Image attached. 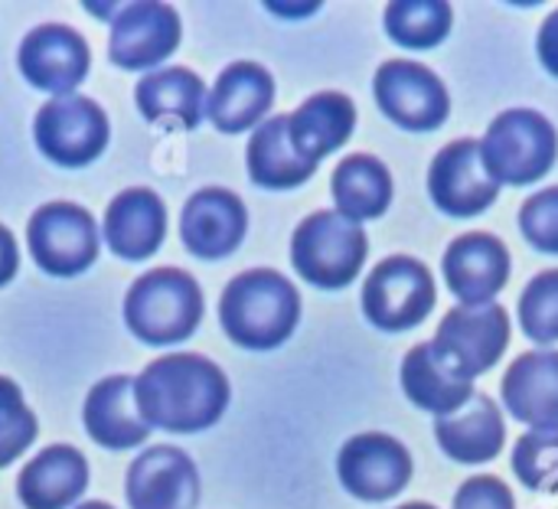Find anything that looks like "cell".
Returning a JSON list of instances; mask_svg holds the SVG:
<instances>
[{
  "label": "cell",
  "mask_w": 558,
  "mask_h": 509,
  "mask_svg": "<svg viewBox=\"0 0 558 509\" xmlns=\"http://www.w3.org/2000/svg\"><path fill=\"white\" fill-rule=\"evenodd\" d=\"M445 278L461 304H490L510 281V252L490 232H468L448 245Z\"/></svg>",
  "instance_id": "17"
},
{
  "label": "cell",
  "mask_w": 558,
  "mask_h": 509,
  "mask_svg": "<svg viewBox=\"0 0 558 509\" xmlns=\"http://www.w3.org/2000/svg\"><path fill=\"white\" fill-rule=\"evenodd\" d=\"M507 412L530 428H558V353H523L504 376Z\"/></svg>",
  "instance_id": "22"
},
{
  "label": "cell",
  "mask_w": 558,
  "mask_h": 509,
  "mask_svg": "<svg viewBox=\"0 0 558 509\" xmlns=\"http://www.w3.org/2000/svg\"><path fill=\"white\" fill-rule=\"evenodd\" d=\"M454 23L445 0H396L386 7V33L409 49H432L448 39Z\"/></svg>",
  "instance_id": "29"
},
{
  "label": "cell",
  "mask_w": 558,
  "mask_h": 509,
  "mask_svg": "<svg viewBox=\"0 0 558 509\" xmlns=\"http://www.w3.org/2000/svg\"><path fill=\"white\" fill-rule=\"evenodd\" d=\"M180 36H183V26L170 3L137 0V3L121 7V13L111 20L108 59L128 72L157 69L177 52Z\"/></svg>",
  "instance_id": "13"
},
{
  "label": "cell",
  "mask_w": 558,
  "mask_h": 509,
  "mask_svg": "<svg viewBox=\"0 0 558 509\" xmlns=\"http://www.w3.org/2000/svg\"><path fill=\"white\" fill-rule=\"evenodd\" d=\"M520 229L536 252L558 255V186H549L523 203Z\"/></svg>",
  "instance_id": "33"
},
{
  "label": "cell",
  "mask_w": 558,
  "mask_h": 509,
  "mask_svg": "<svg viewBox=\"0 0 558 509\" xmlns=\"http://www.w3.org/2000/svg\"><path fill=\"white\" fill-rule=\"evenodd\" d=\"M298 320L301 294L284 275L271 268L235 275L219 298V324L226 337L252 353H268L288 343L298 330Z\"/></svg>",
  "instance_id": "2"
},
{
  "label": "cell",
  "mask_w": 558,
  "mask_h": 509,
  "mask_svg": "<svg viewBox=\"0 0 558 509\" xmlns=\"http://www.w3.org/2000/svg\"><path fill=\"white\" fill-rule=\"evenodd\" d=\"M520 324L533 343L558 340V268L536 275L520 298Z\"/></svg>",
  "instance_id": "31"
},
{
  "label": "cell",
  "mask_w": 558,
  "mask_h": 509,
  "mask_svg": "<svg viewBox=\"0 0 558 509\" xmlns=\"http://www.w3.org/2000/svg\"><path fill=\"white\" fill-rule=\"evenodd\" d=\"M82 422L88 438L105 451H128L147 441L150 425L144 422L134 402V379L131 376H108L92 386L85 396Z\"/></svg>",
  "instance_id": "20"
},
{
  "label": "cell",
  "mask_w": 558,
  "mask_h": 509,
  "mask_svg": "<svg viewBox=\"0 0 558 509\" xmlns=\"http://www.w3.org/2000/svg\"><path fill=\"white\" fill-rule=\"evenodd\" d=\"M330 193H333L337 213H343L347 219L353 222L379 219L392 203V173L373 154H350L333 170Z\"/></svg>",
  "instance_id": "28"
},
{
  "label": "cell",
  "mask_w": 558,
  "mask_h": 509,
  "mask_svg": "<svg viewBox=\"0 0 558 509\" xmlns=\"http://www.w3.org/2000/svg\"><path fill=\"white\" fill-rule=\"evenodd\" d=\"M435 307L432 271L409 255L379 262L363 284V314L376 330L402 334L418 327Z\"/></svg>",
  "instance_id": "8"
},
{
  "label": "cell",
  "mask_w": 558,
  "mask_h": 509,
  "mask_svg": "<svg viewBox=\"0 0 558 509\" xmlns=\"http://www.w3.org/2000/svg\"><path fill=\"white\" fill-rule=\"evenodd\" d=\"M36 441V415L16 383L0 376V468H10Z\"/></svg>",
  "instance_id": "32"
},
{
  "label": "cell",
  "mask_w": 558,
  "mask_h": 509,
  "mask_svg": "<svg viewBox=\"0 0 558 509\" xmlns=\"http://www.w3.org/2000/svg\"><path fill=\"white\" fill-rule=\"evenodd\" d=\"M435 438L441 451L458 464H484L504 451L507 425L490 396H474L451 415L435 419Z\"/></svg>",
  "instance_id": "24"
},
{
  "label": "cell",
  "mask_w": 558,
  "mask_h": 509,
  "mask_svg": "<svg viewBox=\"0 0 558 509\" xmlns=\"http://www.w3.org/2000/svg\"><path fill=\"white\" fill-rule=\"evenodd\" d=\"M248 232L245 203L222 186L196 190L180 213V242L196 258H226L232 255Z\"/></svg>",
  "instance_id": "16"
},
{
  "label": "cell",
  "mask_w": 558,
  "mask_h": 509,
  "mask_svg": "<svg viewBox=\"0 0 558 509\" xmlns=\"http://www.w3.org/2000/svg\"><path fill=\"white\" fill-rule=\"evenodd\" d=\"M226 373L199 353L157 356L134 379V402L150 428L196 435L213 428L229 409Z\"/></svg>",
  "instance_id": "1"
},
{
  "label": "cell",
  "mask_w": 558,
  "mask_h": 509,
  "mask_svg": "<svg viewBox=\"0 0 558 509\" xmlns=\"http://www.w3.org/2000/svg\"><path fill=\"white\" fill-rule=\"evenodd\" d=\"M513 474L539 494H558V428H530L513 448Z\"/></svg>",
  "instance_id": "30"
},
{
  "label": "cell",
  "mask_w": 558,
  "mask_h": 509,
  "mask_svg": "<svg viewBox=\"0 0 558 509\" xmlns=\"http://www.w3.org/2000/svg\"><path fill=\"white\" fill-rule=\"evenodd\" d=\"M88 487V461L72 445L43 448L16 477V497L26 509H69Z\"/></svg>",
  "instance_id": "21"
},
{
  "label": "cell",
  "mask_w": 558,
  "mask_h": 509,
  "mask_svg": "<svg viewBox=\"0 0 558 509\" xmlns=\"http://www.w3.org/2000/svg\"><path fill=\"white\" fill-rule=\"evenodd\" d=\"M373 95L379 111L405 131H438L451 114V95L445 82L422 62H383L373 78Z\"/></svg>",
  "instance_id": "10"
},
{
  "label": "cell",
  "mask_w": 558,
  "mask_h": 509,
  "mask_svg": "<svg viewBox=\"0 0 558 509\" xmlns=\"http://www.w3.org/2000/svg\"><path fill=\"white\" fill-rule=\"evenodd\" d=\"M124 494L131 509H196L199 471L186 451L173 445H157L131 461Z\"/></svg>",
  "instance_id": "15"
},
{
  "label": "cell",
  "mask_w": 558,
  "mask_h": 509,
  "mask_svg": "<svg viewBox=\"0 0 558 509\" xmlns=\"http://www.w3.org/2000/svg\"><path fill=\"white\" fill-rule=\"evenodd\" d=\"M75 509H114L111 504H101V500H92V504H82V507Z\"/></svg>",
  "instance_id": "37"
},
{
  "label": "cell",
  "mask_w": 558,
  "mask_h": 509,
  "mask_svg": "<svg viewBox=\"0 0 558 509\" xmlns=\"http://www.w3.org/2000/svg\"><path fill=\"white\" fill-rule=\"evenodd\" d=\"M134 101H137V111L150 124H177L183 131H193L206 118L209 92H206V82L193 69L167 65V69L147 72L137 82Z\"/></svg>",
  "instance_id": "23"
},
{
  "label": "cell",
  "mask_w": 558,
  "mask_h": 509,
  "mask_svg": "<svg viewBox=\"0 0 558 509\" xmlns=\"http://www.w3.org/2000/svg\"><path fill=\"white\" fill-rule=\"evenodd\" d=\"M98 242L95 216L62 199L39 206L26 226L29 255L49 278H75L88 271L98 258Z\"/></svg>",
  "instance_id": "7"
},
{
  "label": "cell",
  "mask_w": 558,
  "mask_h": 509,
  "mask_svg": "<svg viewBox=\"0 0 558 509\" xmlns=\"http://www.w3.org/2000/svg\"><path fill=\"white\" fill-rule=\"evenodd\" d=\"M536 52H539V62L546 65V72H553L558 78V10L546 16L539 39H536Z\"/></svg>",
  "instance_id": "35"
},
{
  "label": "cell",
  "mask_w": 558,
  "mask_h": 509,
  "mask_svg": "<svg viewBox=\"0 0 558 509\" xmlns=\"http://www.w3.org/2000/svg\"><path fill=\"white\" fill-rule=\"evenodd\" d=\"M275 101V78L258 62H232L219 72L206 114L216 131L222 134H242L248 128H258Z\"/></svg>",
  "instance_id": "18"
},
{
  "label": "cell",
  "mask_w": 558,
  "mask_h": 509,
  "mask_svg": "<svg viewBox=\"0 0 558 509\" xmlns=\"http://www.w3.org/2000/svg\"><path fill=\"white\" fill-rule=\"evenodd\" d=\"M399 509H435L432 504H402Z\"/></svg>",
  "instance_id": "38"
},
{
  "label": "cell",
  "mask_w": 558,
  "mask_h": 509,
  "mask_svg": "<svg viewBox=\"0 0 558 509\" xmlns=\"http://www.w3.org/2000/svg\"><path fill=\"white\" fill-rule=\"evenodd\" d=\"M108 249L124 262H144L150 258L167 235V206L163 199L147 186H131L118 193L101 222Z\"/></svg>",
  "instance_id": "19"
},
{
  "label": "cell",
  "mask_w": 558,
  "mask_h": 509,
  "mask_svg": "<svg viewBox=\"0 0 558 509\" xmlns=\"http://www.w3.org/2000/svg\"><path fill=\"white\" fill-rule=\"evenodd\" d=\"M337 474L347 494L363 504H386L412 481V455L402 441L383 432L353 435L337 458Z\"/></svg>",
  "instance_id": "11"
},
{
  "label": "cell",
  "mask_w": 558,
  "mask_h": 509,
  "mask_svg": "<svg viewBox=\"0 0 558 509\" xmlns=\"http://www.w3.org/2000/svg\"><path fill=\"white\" fill-rule=\"evenodd\" d=\"M454 509H517V500L500 477L481 474V477H471L458 487Z\"/></svg>",
  "instance_id": "34"
},
{
  "label": "cell",
  "mask_w": 558,
  "mask_h": 509,
  "mask_svg": "<svg viewBox=\"0 0 558 509\" xmlns=\"http://www.w3.org/2000/svg\"><path fill=\"white\" fill-rule=\"evenodd\" d=\"M369 255V239L360 222L347 219L337 209L311 213L291 235V265L294 271L324 291L347 288Z\"/></svg>",
  "instance_id": "4"
},
{
  "label": "cell",
  "mask_w": 558,
  "mask_h": 509,
  "mask_svg": "<svg viewBox=\"0 0 558 509\" xmlns=\"http://www.w3.org/2000/svg\"><path fill=\"white\" fill-rule=\"evenodd\" d=\"M356 131V105L343 92H317L288 114L291 144L314 163L343 147Z\"/></svg>",
  "instance_id": "25"
},
{
  "label": "cell",
  "mask_w": 558,
  "mask_h": 509,
  "mask_svg": "<svg viewBox=\"0 0 558 509\" xmlns=\"http://www.w3.org/2000/svg\"><path fill=\"white\" fill-rule=\"evenodd\" d=\"M428 193L445 216L471 219L487 213L500 196V183L484 167L481 141L461 137L441 147L428 170Z\"/></svg>",
  "instance_id": "12"
},
{
  "label": "cell",
  "mask_w": 558,
  "mask_h": 509,
  "mask_svg": "<svg viewBox=\"0 0 558 509\" xmlns=\"http://www.w3.org/2000/svg\"><path fill=\"white\" fill-rule=\"evenodd\" d=\"M33 137L39 154L65 170H78L95 163L111 137L108 114L98 101L85 95H62L39 108Z\"/></svg>",
  "instance_id": "6"
},
{
  "label": "cell",
  "mask_w": 558,
  "mask_h": 509,
  "mask_svg": "<svg viewBox=\"0 0 558 509\" xmlns=\"http://www.w3.org/2000/svg\"><path fill=\"white\" fill-rule=\"evenodd\" d=\"M487 173L504 186H526L543 180L558 157L553 121L533 108H510L497 114L481 141Z\"/></svg>",
  "instance_id": "5"
},
{
  "label": "cell",
  "mask_w": 558,
  "mask_h": 509,
  "mask_svg": "<svg viewBox=\"0 0 558 509\" xmlns=\"http://www.w3.org/2000/svg\"><path fill=\"white\" fill-rule=\"evenodd\" d=\"M203 320V291L183 268H154L141 275L124 298V324L147 347H173L196 334Z\"/></svg>",
  "instance_id": "3"
},
{
  "label": "cell",
  "mask_w": 558,
  "mask_h": 509,
  "mask_svg": "<svg viewBox=\"0 0 558 509\" xmlns=\"http://www.w3.org/2000/svg\"><path fill=\"white\" fill-rule=\"evenodd\" d=\"M399 379H402L405 399L422 412H435L438 419L458 412L461 405L474 399V383L458 376L451 366H445L438 353L432 350V343H418L409 350V356L402 360Z\"/></svg>",
  "instance_id": "27"
},
{
  "label": "cell",
  "mask_w": 558,
  "mask_h": 509,
  "mask_svg": "<svg viewBox=\"0 0 558 509\" xmlns=\"http://www.w3.org/2000/svg\"><path fill=\"white\" fill-rule=\"evenodd\" d=\"M510 347V317L500 304H458L445 314L432 350L458 376L474 379L500 363Z\"/></svg>",
  "instance_id": "9"
},
{
  "label": "cell",
  "mask_w": 558,
  "mask_h": 509,
  "mask_svg": "<svg viewBox=\"0 0 558 509\" xmlns=\"http://www.w3.org/2000/svg\"><path fill=\"white\" fill-rule=\"evenodd\" d=\"M248 177L262 190H294L317 173V163L307 160L288 134V114H271L262 121L245 150Z\"/></svg>",
  "instance_id": "26"
},
{
  "label": "cell",
  "mask_w": 558,
  "mask_h": 509,
  "mask_svg": "<svg viewBox=\"0 0 558 509\" xmlns=\"http://www.w3.org/2000/svg\"><path fill=\"white\" fill-rule=\"evenodd\" d=\"M20 268V252H16V239L7 226H0V288L16 275Z\"/></svg>",
  "instance_id": "36"
},
{
  "label": "cell",
  "mask_w": 558,
  "mask_h": 509,
  "mask_svg": "<svg viewBox=\"0 0 558 509\" xmlns=\"http://www.w3.org/2000/svg\"><path fill=\"white\" fill-rule=\"evenodd\" d=\"M88 62H92L88 43L82 39V33H75L65 23H43L29 29L16 49L20 75L33 88L49 92L56 98L72 95L85 82Z\"/></svg>",
  "instance_id": "14"
}]
</instances>
